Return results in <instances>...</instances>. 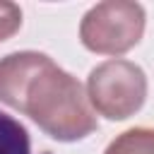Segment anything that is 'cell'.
Wrapping results in <instances>:
<instances>
[{"label":"cell","instance_id":"obj_4","mask_svg":"<svg viewBox=\"0 0 154 154\" xmlns=\"http://www.w3.org/2000/svg\"><path fill=\"white\" fill-rule=\"evenodd\" d=\"M103 154H154V128H130L116 135Z\"/></svg>","mask_w":154,"mask_h":154},{"label":"cell","instance_id":"obj_5","mask_svg":"<svg viewBox=\"0 0 154 154\" xmlns=\"http://www.w3.org/2000/svg\"><path fill=\"white\" fill-rule=\"evenodd\" d=\"M0 154H31V140L26 128L0 111Z\"/></svg>","mask_w":154,"mask_h":154},{"label":"cell","instance_id":"obj_3","mask_svg":"<svg viewBox=\"0 0 154 154\" xmlns=\"http://www.w3.org/2000/svg\"><path fill=\"white\" fill-rule=\"evenodd\" d=\"M87 99L94 113L106 120H125L135 116L147 99V75L132 60H103L87 77Z\"/></svg>","mask_w":154,"mask_h":154},{"label":"cell","instance_id":"obj_6","mask_svg":"<svg viewBox=\"0 0 154 154\" xmlns=\"http://www.w3.org/2000/svg\"><path fill=\"white\" fill-rule=\"evenodd\" d=\"M22 26V7L10 0H0V43L12 38Z\"/></svg>","mask_w":154,"mask_h":154},{"label":"cell","instance_id":"obj_2","mask_svg":"<svg viewBox=\"0 0 154 154\" xmlns=\"http://www.w3.org/2000/svg\"><path fill=\"white\" fill-rule=\"evenodd\" d=\"M147 14L140 2L106 0L89 7L79 22V41L99 55H123L132 51L144 34Z\"/></svg>","mask_w":154,"mask_h":154},{"label":"cell","instance_id":"obj_1","mask_svg":"<svg viewBox=\"0 0 154 154\" xmlns=\"http://www.w3.org/2000/svg\"><path fill=\"white\" fill-rule=\"evenodd\" d=\"M0 103L29 116L58 142H77L96 130L87 89L38 51L0 58Z\"/></svg>","mask_w":154,"mask_h":154}]
</instances>
